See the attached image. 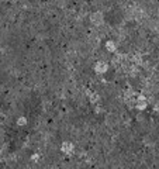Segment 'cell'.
Returning <instances> with one entry per match:
<instances>
[{"label":"cell","mask_w":159,"mask_h":169,"mask_svg":"<svg viewBox=\"0 0 159 169\" xmlns=\"http://www.w3.org/2000/svg\"><path fill=\"white\" fill-rule=\"evenodd\" d=\"M25 123H27V120H25V119H20V120H19V124H20V125H24Z\"/></svg>","instance_id":"5b68a950"},{"label":"cell","mask_w":159,"mask_h":169,"mask_svg":"<svg viewBox=\"0 0 159 169\" xmlns=\"http://www.w3.org/2000/svg\"><path fill=\"white\" fill-rule=\"evenodd\" d=\"M102 18H103L102 13H94V14H92V21H93L94 24H100V23H102Z\"/></svg>","instance_id":"7a4b0ae2"},{"label":"cell","mask_w":159,"mask_h":169,"mask_svg":"<svg viewBox=\"0 0 159 169\" xmlns=\"http://www.w3.org/2000/svg\"><path fill=\"white\" fill-rule=\"evenodd\" d=\"M106 48H107L108 51H116V45H114V42H111V41H108L107 42V45H106Z\"/></svg>","instance_id":"277c9868"},{"label":"cell","mask_w":159,"mask_h":169,"mask_svg":"<svg viewBox=\"0 0 159 169\" xmlns=\"http://www.w3.org/2000/svg\"><path fill=\"white\" fill-rule=\"evenodd\" d=\"M61 149H62L63 152H70L72 149H73V145H72V144H69V142H65V144L62 145Z\"/></svg>","instance_id":"3957f363"},{"label":"cell","mask_w":159,"mask_h":169,"mask_svg":"<svg viewBox=\"0 0 159 169\" xmlns=\"http://www.w3.org/2000/svg\"><path fill=\"white\" fill-rule=\"evenodd\" d=\"M94 71L97 73H103L107 71V64H104V62H99L97 65H96V68H94Z\"/></svg>","instance_id":"6da1fadb"}]
</instances>
